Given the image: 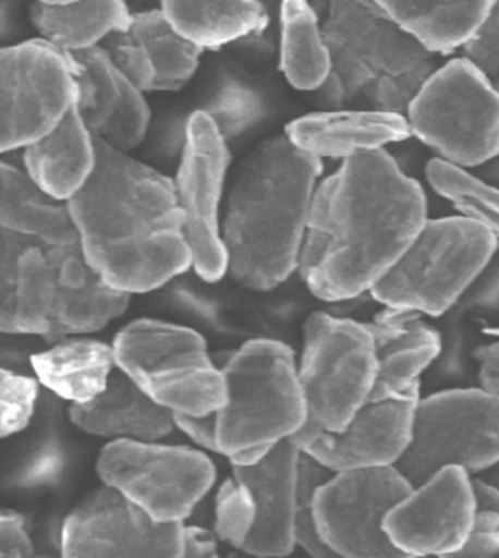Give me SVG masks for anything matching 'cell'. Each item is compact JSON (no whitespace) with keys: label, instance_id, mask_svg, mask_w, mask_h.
I'll return each mask as SVG.
<instances>
[{"label":"cell","instance_id":"cell-32","mask_svg":"<svg viewBox=\"0 0 499 558\" xmlns=\"http://www.w3.org/2000/svg\"><path fill=\"white\" fill-rule=\"evenodd\" d=\"M330 475L331 472L320 463L301 453L299 484H296L295 547L304 549L312 558H338L318 534L313 510L314 496Z\"/></svg>","mask_w":499,"mask_h":558},{"label":"cell","instance_id":"cell-19","mask_svg":"<svg viewBox=\"0 0 499 558\" xmlns=\"http://www.w3.org/2000/svg\"><path fill=\"white\" fill-rule=\"evenodd\" d=\"M68 54L72 59L76 109L94 140L120 153L137 147L150 120L144 93L114 66L101 46Z\"/></svg>","mask_w":499,"mask_h":558},{"label":"cell","instance_id":"cell-42","mask_svg":"<svg viewBox=\"0 0 499 558\" xmlns=\"http://www.w3.org/2000/svg\"><path fill=\"white\" fill-rule=\"evenodd\" d=\"M495 88H497V92L499 93V78L494 81Z\"/></svg>","mask_w":499,"mask_h":558},{"label":"cell","instance_id":"cell-2","mask_svg":"<svg viewBox=\"0 0 499 558\" xmlns=\"http://www.w3.org/2000/svg\"><path fill=\"white\" fill-rule=\"evenodd\" d=\"M97 162L66 202L85 259L131 298L192 266L173 180L96 140Z\"/></svg>","mask_w":499,"mask_h":558},{"label":"cell","instance_id":"cell-33","mask_svg":"<svg viewBox=\"0 0 499 558\" xmlns=\"http://www.w3.org/2000/svg\"><path fill=\"white\" fill-rule=\"evenodd\" d=\"M475 514L462 548L445 558H497L499 556V488L473 476Z\"/></svg>","mask_w":499,"mask_h":558},{"label":"cell","instance_id":"cell-8","mask_svg":"<svg viewBox=\"0 0 499 558\" xmlns=\"http://www.w3.org/2000/svg\"><path fill=\"white\" fill-rule=\"evenodd\" d=\"M111 347L118 371L174 415L221 410L226 399L222 372L196 330L139 319L120 330Z\"/></svg>","mask_w":499,"mask_h":558},{"label":"cell","instance_id":"cell-5","mask_svg":"<svg viewBox=\"0 0 499 558\" xmlns=\"http://www.w3.org/2000/svg\"><path fill=\"white\" fill-rule=\"evenodd\" d=\"M226 399L217 412L219 454L272 448L307 423L294 351L275 339L245 342L221 367Z\"/></svg>","mask_w":499,"mask_h":558},{"label":"cell","instance_id":"cell-3","mask_svg":"<svg viewBox=\"0 0 499 558\" xmlns=\"http://www.w3.org/2000/svg\"><path fill=\"white\" fill-rule=\"evenodd\" d=\"M321 160L288 137L265 141L243 162L228 199V272L245 289H277L299 268Z\"/></svg>","mask_w":499,"mask_h":558},{"label":"cell","instance_id":"cell-24","mask_svg":"<svg viewBox=\"0 0 499 558\" xmlns=\"http://www.w3.org/2000/svg\"><path fill=\"white\" fill-rule=\"evenodd\" d=\"M69 415L82 432L110 441H161L175 428L173 412L158 405L118 368L96 399L72 405Z\"/></svg>","mask_w":499,"mask_h":558},{"label":"cell","instance_id":"cell-23","mask_svg":"<svg viewBox=\"0 0 499 558\" xmlns=\"http://www.w3.org/2000/svg\"><path fill=\"white\" fill-rule=\"evenodd\" d=\"M411 136L403 114L380 110L321 111L287 126V137L301 151L318 158H348L385 149Z\"/></svg>","mask_w":499,"mask_h":558},{"label":"cell","instance_id":"cell-25","mask_svg":"<svg viewBox=\"0 0 499 558\" xmlns=\"http://www.w3.org/2000/svg\"><path fill=\"white\" fill-rule=\"evenodd\" d=\"M24 171L41 193L66 204L92 178L96 140L73 102L53 131L24 149Z\"/></svg>","mask_w":499,"mask_h":558},{"label":"cell","instance_id":"cell-13","mask_svg":"<svg viewBox=\"0 0 499 558\" xmlns=\"http://www.w3.org/2000/svg\"><path fill=\"white\" fill-rule=\"evenodd\" d=\"M71 56L42 38L0 47V154L53 131L76 98Z\"/></svg>","mask_w":499,"mask_h":558},{"label":"cell","instance_id":"cell-40","mask_svg":"<svg viewBox=\"0 0 499 558\" xmlns=\"http://www.w3.org/2000/svg\"><path fill=\"white\" fill-rule=\"evenodd\" d=\"M174 426L202 452L219 454L217 412L206 415H174Z\"/></svg>","mask_w":499,"mask_h":558},{"label":"cell","instance_id":"cell-6","mask_svg":"<svg viewBox=\"0 0 499 558\" xmlns=\"http://www.w3.org/2000/svg\"><path fill=\"white\" fill-rule=\"evenodd\" d=\"M129 300L93 269L80 242L34 244L20 262L15 332L58 342L94 333L122 316Z\"/></svg>","mask_w":499,"mask_h":558},{"label":"cell","instance_id":"cell-7","mask_svg":"<svg viewBox=\"0 0 499 558\" xmlns=\"http://www.w3.org/2000/svg\"><path fill=\"white\" fill-rule=\"evenodd\" d=\"M498 240L488 227L463 214L428 218L369 293L385 307L421 316L445 315L484 272Z\"/></svg>","mask_w":499,"mask_h":558},{"label":"cell","instance_id":"cell-37","mask_svg":"<svg viewBox=\"0 0 499 558\" xmlns=\"http://www.w3.org/2000/svg\"><path fill=\"white\" fill-rule=\"evenodd\" d=\"M204 111L227 140L259 118L260 102L249 89L230 84L215 98L210 109Z\"/></svg>","mask_w":499,"mask_h":558},{"label":"cell","instance_id":"cell-18","mask_svg":"<svg viewBox=\"0 0 499 558\" xmlns=\"http://www.w3.org/2000/svg\"><path fill=\"white\" fill-rule=\"evenodd\" d=\"M473 514V476L450 466L413 485L387 517L385 530L407 557L445 558L462 548Z\"/></svg>","mask_w":499,"mask_h":558},{"label":"cell","instance_id":"cell-36","mask_svg":"<svg viewBox=\"0 0 499 558\" xmlns=\"http://www.w3.org/2000/svg\"><path fill=\"white\" fill-rule=\"evenodd\" d=\"M38 399V381L0 368V439L16 435L32 422Z\"/></svg>","mask_w":499,"mask_h":558},{"label":"cell","instance_id":"cell-20","mask_svg":"<svg viewBox=\"0 0 499 558\" xmlns=\"http://www.w3.org/2000/svg\"><path fill=\"white\" fill-rule=\"evenodd\" d=\"M139 92H175L195 75L202 49L180 36L161 10L131 14L101 45Z\"/></svg>","mask_w":499,"mask_h":558},{"label":"cell","instance_id":"cell-17","mask_svg":"<svg viewBox=\"0 0 499 558\" xmlns=\"http://www.w3.org/2000/svg\"><path fill=\"white\" fill-rule=\"evenodd\" d=\"M419 398L368 399L341 430L307 422L292 441L331 474L395 466L411 444Z\"/></svg>","mask_w":499,"mask_h":558},{"label":"cell","instance_id":"cell-28","mask_svg":"<svg viewBox=\"0 0 499 558\" xmlns=\"http://www.w3.org/2000/svg\"><path fill=\"white\" fill-rule=\"evenodd\" d=\"M131 19L124 2H37L32 7L34 27L42 40L64 53L94 49Z\"/></svg>","mask_w":499,"mask_h":558},{"label":"cell","instance_id":"cell-39","mask_svg":"<svg viewBox=\"0 0 499 558\" xmlns=\"http://www.w3.org/2000/svg\"><path fill=\"white\" fill-rule=\"evenodd\" d=\"M34 544L23 517L0 512V558H33Z\"/></svg>","mask_w":499,"mask_h":558},{"label":"cell","instance_id":"cell-44","mask_svg":"<svg viewBox=\"0 0 499 558\" xmlns=\"http://www.w3.org/2000/svg\"><path fill=\"white\" fill-rule=\"evenodd\" d=\"M209 558H219V557L217 556V554H215V556H212V557H209Z\"/></svg>","mask_w":499,"mask_h":558},{"label":"cell","instance_id":"cell-30","mask_svg":"<svg viewBox=\"0 0 499 558\" xmlns=\"http://www.w3.org/2000/svg\"><path fill=\"white\" fill-rule=\"evenodd\" d=\"M281 69L292 87L313 92L329 81L331 63L316 12L307 2H283Z\"/></svg>","mask_w":499,"mask_h":558},{"label":"cell","instance_id":"cell-15","mask_svg":"<svg viewBox=\"0 0 499 558\" xmlns=\"http://www.w3.org/2000/svg\"><path fill=\"white\" fill-rule=\"evenodd\" d=\"M228 166L230 153L226 137L208 113L196 111L187 122L174 189L192 266L208 282H217L228 272L219 221Z\"/></svg>","mask_w":499,"mask_h":558},{"label":"cell","instance_id":"cell-1","mask_svg":"<svg viewBox=\"0 0 499 558\" xmlns=\"http://www.w3.org/2000/svg\"><path fill=\"white\" fill-rule=\"evenodd\" d=\"M423 186L386 149L343 160L314 191L299 268L325 302L372 291L427 222Z\"/></svg>","mask_w":499,"mask_h":558},{"label":"cell","instance_id":"cell-9","mask_svg":"<svg viewBox=\"0 0 499 558\" xmlns=\"http://www.w3.org/2000/svg\"><path fill=\"white\" fill-rule=\"evenodd\" d=\"M411 135L460 170L499 154V93L467 59L450 60L421 84L406 109Z\"/></svg>","mask_w":499,"mask_h":558},{"label":"cell","instance_id":"cell-35","mask_svg":"<svg viewBox=\"0 0 499 558\" xmlns=\"http://www.w3.org/2000/svg\"><path fill=\"white\" fill-rule=\"evenodd\" d=\"M45 243L0 222V332H15L20 262L34 244ZM47 244V243H46Z\"/></svg>","mask_w":499,"mask_h":558},{"label":"cell","instance_id":"cell-11","mask_svg":"<svg viewBox=\"0 0 499 558\" xmlns=\"http://www.w3.org/2000/svg\"><path fill=\"white\" fill-rule=\"evenodd\" d=\"M296 366L307 422L341 430L373 393L376 359L367 325L313 313Z\"/></svg>","mask_w":499,"mask_h":558},{"label":"cell","instance_id":"cell-34","mask_svg":"<svg viewBox=\"0 0 499 558\" xmlns=\"http://www.w3.org/2000/svg\"><path fill=\"white\" fill-rule=\"evenodd\" d=\"M214 510V535L231 547L243 548L255 522V508L248 492L234 475L219 485Z\"/></svg>","mask_w":499,"mask_h":558},{"label":"cell","instance_id":"cell-12","mask_svg":"<svg viewBox=\"0 0 499 558\" xmlns=\"http://www.w3.org/2000/svg\"><path fill=\"white\" fill-rule=\"evenodd\" d=\"M97 471L105 487L163 523H184L217 480L208 454L161 441H109Z\"/></svg>","mask_w":499,"mask_h":558},{"label":"cell","instance_id":"cell-26","mask_svg":"<svg viewBox=\"0 0 499 558\" xmlns=\"http://www.w3.org/2000/svg\"><path fill=\"white\" fill-rule=\"evenodd\" d=\"M38 384L72 405L92 402L115 372L113 347L92 338H66L33 355Z\"/></svg>","mask_w":499,"mask_h":558},{"label":"cell","instance_id":"cell-16","mask_svg":"<svg viewBox=\"0 0 499 558\" xmlns=\"http://www.w3.org/2000/svg\"><path fill=\"white\" fill-rule=\"evenodd\" d=\"M183 523L155 521L109 487L89 496L63 522L60 558H182Z\"/></svg>","mask_w":499,"mask_h":558},{"label":"cell","instance_id":"cell-31","mask_svg":"<svg viewBox=\"0 0 499 558\" xmlns=\"http://www.w3.org/2000/svg\"><path fill=\"white\" fill-rule=\"evenodd\" d=\"M427 179L438 195L458 206L463 216L488 227L499 239V189L438 158L428 162Z\"/></svg>","mask_w":499,"mask_h":558},{"label":"cell","instance_id":"cell-10","mask_svg":"<svg viewBox=\"0 0 499 558\" xmlns=\"http://www.w3.org/2000/svg\"><path fill=\"white\" fill-rule=\"evenodd\" d=\"M499 463V397L454 388L421 397L398 471L416 485L445 468L479 474Z\"/></svg>","mask_w":499,"mask_h":558},{"label":"cell","instance_id":"cell-43","mask_svg":"<svg viewBox=\"0 0 499 558\" xmlns=\"http://www.w3.org/2000/svg\"><path fill=\"white\" fill-rule=\"evenodd\" d=\"M411 558H434V557H411Z\"/></svg>","mask_w":499,"mask_h":558},{"label":"cell","instance_id":"cell-4","mask_svg":"<svg viewBox=\"0 0 499 558\" xmlns=\"http://www.w3.org/2000/svg\"><path fill=\"white\" fill-rule=\"evenodd\" d=\"M329 49V89L339 101L365 97L374 110L400 113L424 81L415 41L377 2H333L322 28Z\"/></svg>","mask_w":499,"mask_h":558},{"label":"cell","instance_id":"cell-38","mask_svg":"<svg viewBox=\"0 0 499 558\" xmlns=\"http://www.w3.org/2000/svg\"><path fill=\"white\" fill-rule=\"evenodd\" d=\"M463 50L464 59L480 69L488 78H499V2H494L485 24Z\"/></svg>","mask_w":499,"mask_h":558},{"label":"cell","instance_id":"cell-14","mask_svg":"<svg viewBox=\"0 0 499 558\" xmlns=\"http://www.w3.org/2000/svg\"><path fill=\"white\" fill-rule=\"evenodd\" d=\"M411 488L394 466L331 474L314 496L318 534L338 558H411L385 530Z\"/></svg>","mask_w":499,"mask_h":558},{"label":"cell","instance_id":"cell-41","mask_svg":"<svg viewBox=\"0 0 499 558\" xmlns=\"http://www.w3.org/2000/svg\"><path fill=\"white\" fill-rule=\"evenodd\" d=\"M475 360L480 388L499 397V339L477 348Z\"/></svg>","mask_w":499,"mask_h":558},{"label":"cell","instance_id":"cell-21","mask_svg":"<svg viewBox=\"0 0 499 558\" xmlns=\"http://www.w3.org/2000/svg\"><path fill=\"white\" fill-rule=\"evenodd\" d=\"M300 449L294 441L275 445L256 465L232 468L255 508V522L243 551L259 558H281L295 548L294 523Z\"/></svg>","mask_w":499,"mask_h":558},{"label":"cell","instance_id":"cell-27","mask_svg":"<svg viewBox=\"0 0 499 558\" xmlns=\"http://www.w3.org/2000/svg\"><path fill=\"white\" fill-rule=\"evenodd\" d=\"M385 14L424 51H453L468 45L494 2H377Z\"/></svg>","mask_w":499,"mask_h":558},{"label":"cell","instance_id":"cell-22","mask_svg":"<svg viewBox=\"0 0 499 558\" xmlns=\"http://www.w3.org/2000/svg\"><path fill=\"white\" fill-rule=\"evenodd\" d=\"M367 328L373 338L376 379L372 398L418 397L421 376L441 354V335L418 313L385 307Z\"/></svg>","mask_w":499,"mask_h":558},{"label":"cell","instance_id":"cell-29","mask_svg":"<svg viewBox=\"0 0 499 558\" xmlns=\"http://www.w3.org/2000/svg\"><path fill=\"white\" fill-rule=\"evenodd\" d=\"M162 14L180 36L204 50L259 33L268 15L259 2H163Z\"/></svg>","mask_w":499,"mask_h":558}]
</instances>
